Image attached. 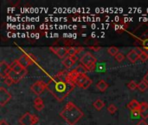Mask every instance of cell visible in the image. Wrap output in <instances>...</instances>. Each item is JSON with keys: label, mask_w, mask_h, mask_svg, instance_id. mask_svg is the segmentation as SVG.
Returning a JSON list of instances; mask_svg holds the SVG:
<instances>
[{"label": "cell", "mask_w": 148, "mask_h": 125, "mask_svg": "<svg viewBox=\"0 0 148 125\" xmlns=\"http://www.w3.org/2000/svg\"><path fill=\"white\" fill-rule=\"evenodd\" d=\"M77 75L75 69L71 71L62 70L49 79L47 83V90L57 101L62 102L75 89V78Z\"/></svg>", "instance_id": "6da1fadb"}, {"label": "cell", "mask_w": 148, "mask_h": 125, "mask_svg": "<svg viewBox=\"0 0 148 125\" xmlns=\"http://www.w3.org/2000/svg\"><path fill=\"white\" fill-rule=\"evenodd\" d=\"M84 116L81 109H79L73 102H69L63 110L60 112V117H62L69 125H75Z\"/></svg>", "instance_id": "7a4b0ae2"}, {"label": "cell", "mask_w": 148, "mask_h": 125, "mask_svg": "<svg viewBox=\"0 0 148 125\" xmlns=\"http://www.w3.org/2000/svg\"><path fill=\"white\" fill-rule=\"evenodd\" d=\"M80 62L82 65L86 67L88 71H92L95 69L96 58L90 52H86L85 54H83V56L80 58Z\"/></svg>", "instance_id": "3957f363"}, {"label": "cell", "mask_w": 148, "mask_h": 125, "mask_svg": "<svg viewBox=\"0 0 148 125\" xmlns=\"http://www.w3.org/2000/svg\"><path fill=\"white\" fill-rule=\"evenodd\" d=\"M75 85H77L84 90H87L92 84V80L87 75L78 74L76 76V77L75 78Z\"/></svg>", "instance_id": "277c9868"}, {"label": "cell", "mask_w": 148, "mask_h": 125, "mask_svg": "<svg viewBox=\"0 0 148 125\" xmlns=\"http://www.w3.org/2000/svg\"><path fill=\"white\" fill-rule=\"evenodd\" d=\"M39 119L36 115H32L29 112H26L19 118V124L21 125H34L38 123Z\"/></svg>", "instance_id": "5b68a950"}, {"label": "cell", "mask_w": 148, "mask_h": 125, "mask_svg": "<svg viewBox=\"0 0 148 125\" xmlns=\"http://www.w3.org/2000/svg\"><path fill=\"white\" fill-rule=\"evenodd\" d=\"M17 61L19 62V64L24 68L27 69L29 65L33 64L36 61V57L33 54L30 53H27V54H23V56H21Z\"/></svg>", "instance_id": "8992f818"}, {"label": "cell", "mask_w": 148, "mask_h": 125, "mask_svg": "<svg viewBox=\"0 0 148 125\" xmlns=\"http://www.w3.org/2000/svg\"><path fill=\"white\" fill-rule=\"evenodd\" d=\"M45 89H47V84H45L44 82H42L41 80L35 82L30 86V90H32V92L37 96L41 95L45 90Z\"/></svg>", "instance_id": "52a82bcc"}, {"label": "cell", "mask_w": 148, "mask_h": 125, "mask_svg": "<svg viewBox=\"0 0 148 125\" xmlns=\"http://www.w3.org/2000/svg\"><path fill=\"white\" fill-rule=\"evenodd\" d=\"M50 50L53 51L59 58L61 59H64L66 58L68 56V49L65 47H58V46H51L49 47Z\"/></svg>", "instance_id": "ba28073f"}, {"label": "cell", "mask_w": 148, "mask_h": 125, "mask_svg": "<svg viewBox=\"0 0 148 125\" xmlns=\"http://www.w3.org/2000/svg\"><path fill=\"white\" fill-rule=\"evenodd\" d=\"M11 99L10 93L3 87H0V105L4 106Z\"/></svg>", "instance_id": "9c48e42d"}, {"label": "cell", "mask_w": 148, "mask_h": 125, "mask_svg": "<svg viewBox=\"0 0 148 125\" xmlns=\"http://www.w3.org/2000/svg\"><path fill=\"white\" fill-rule=\"evenodd\" d=\"M10 71V66L4 61H2L0 63V77L4 79L5 77H8Z\"/></svg>", "instance_id": "30bf717a"}, {"label": "cell", "mask_w": 148, "mask_h": 125, "mask_svg": "<svg viewBox=\"0 0 148 125\" xmlns=\"http://www.w3.org/2000/svg\"><path fill=\"white\" fill-rule=\"evenodd\" d=\"M140 117H142L143 120H146L148 118V104L147 103H141L140 104Z\"/></svg>", "instance_id": "8fae6325"}, {"label": "cell", "mask_w": 148, "mask_h": 125, "mask_svg": "<svg viewBox=\"0 0 148 125\" xmlns=\"http://www.w3.org/2000/svg\"><path fill=\"white\" fill-rule=\"evenodd\" d=\"M10 66V70H13L14 72L18 73V74L21 73V72L24 70V68L19 64V62L17 61V59L15 60Z\"/></svg>", "instance_id": "7c38bea8"}, {"label": "cell", "mask_w": 148, "mask_h": 125, "mask_svg": "<svg viewBox=\"0 0 148 125\" xmlns=\"http://www.w3.org/2000/svg\"><path fill=\"white\" fill-rule=\"evenodd\" d=\"M68 49V56L72 57V56H76L79 52H81L82 50H84L82 47H75V46H69Z\"/></svg>", "instance_id": "4fadbf2b"}, {"label": "cell", "mask_w": 148, "mask_h": 125, "mask_svg": "<svg viewBox=\"0 0 148 125\" xmlns=\"http://www.w3.org/2000/svg\"><path fill=\"white\" fill-rule=\"evenodd\" d=\"M127 57L128 58V60L132 63H135L138 59H140V56L137 54V52L134 50H132L128 52V54L127 55Z\"/></svg>", "instance_id": "5bb4252c"}, {"label": "cell", "mask_w": 148, "mask_h": 125, "mask_svg": "<svg viewBox=\"0 0 148 125\" xmlns=\"http://www.w3.org/2000/svg\"><path fill=\"white\" fill-rule=\"evenodd\" d=\"M34 107L38 111H41L42 110H43L44 109V103H43L42 99L40 97H36L34 101Z\"/></svg>", "instance_id": "9a60e30c"}, {"label": "cell", "mask_w": 148, "mask_h": 125, "mask_svg": "<svg viewBox=\"0 0 148 125\" xmlns=\"http://www.w3.org/2000/svg\"><path fill=\"white\" fill-rule=\"evenodd\" d=\"M140 104L137 100H135V99L132 100V101L127 104V108H128L130 110H132V111L139 110H140Z\"/></svg>", "instance_id": "2e32d148"}, {"label": "cell", "mask_w": 148, "mask_h": 125, "mask_svg": "<svg viewBox=\"0 0 148 125\" xmlns=\"http://www.w3.org/2000/svg\"><path fill=\"white\" fill-rule=\"evenodd\" d=\"M96 88L101 91V92H104L107 90V89L108 88V84L105 81V80H100L97 84H96Z\"/></svg>", "instance_id": "e0dca14e"}, {"label": "cell", "mask_w": 148, "mask_h": 125, "mask_svg": "<svg viewBox=\"0 0 148 125\" xmlns=\"http://www.w3.org/2000/svg\"><path fill=\"white\" fill-rule=\"evenodd\" d=\"M62 64H63V65L66 67V69L69 70V69L72 68V66H73L75 63L72 60V58H71L70 57H67L66 58H64V59L62 60Z\"/></svg>", "instance_id": "ac0fdd59"}, {"label": "cell", "mask_w": 148, "mask_h": 125, "mask_svg": "<svg viewBox=\"0 0 148 125\" xmlns=\"http://www.w3.org/2000/svg\"><path fill=\"white\" fill-rule=\"evenodd\" d=\"M93 105H94V107H95V110H102V109L104 108V106H105V103H104L102 100H101V99H97V100L93 104Z\"/></svg>", "instance_id": "d6986e66"}, {"label": "cell", "mask_w": 148, "mask_h": 125, "mask_svg": "<svg viewBox=\"0 0 148 125\" xmlns=\"http://www.w3.org/2000/svg\"><path fill=\"white\" fill-rule=\"evenodd\" d=\"M75 70L78 74H84V75H86V72L88 71V70L86 69V67H85L84 65H82V64H79V65L75 69Z\"/></svg>", "instance_id": "ffe728a7"}, {"label": "cell", "mask_w": 148, "mask_h": 125, "mask_svg": "<svg viewBox=\"0 0 148 125\" xmlns=\"http://www.w3.org/2000/svg\"><path fill=\"white\" fill-rule=\"evenodd\" d=\"M108 52L109 55L115 57L119 53V49L117 47H115V46H111V47H109L108 49Z\"/></svg>", "instance_id": "44dd1931"}, {"label": "cell", "mask_w": 148, "mask_h": 125, "mask_svg": "<svg viewBox=\"0 0 148 125\" xmlns=\"http://www.w3.org/2000/svg\"><path fill=\"white\" fill-rule=\"evenodd\" d=\"M147 88H148V84L146 83V82H144L143 80H142L140 83H139V84H138V89H139V90H140V91H141V92L146 91V90H147Z\"/></svg>", "instance_id": "7402d4cb"}, {"label": "cell", "mask_w": 148, "mask_h": 125, "mask_svg": "<svg viewBox=\"0 0 148 125\" xmlns=\"http://www.w3.org/2000/svg\"><path fill=\"white\" fill-rule=\"evenodd\" d=\"M108 111L111 115H114V114L117 111V107H116L114 104H110V105L108 107Z\"/></svg>", "instance_id": "603a6c76"}, {"label": "cell", "mask_w": 148, "mask_h": 125, "mask_svg": "<svg viewBox=\"0 0 148 125\" xmlns=\"http://www.w3.org/2000/svg\"><path fill=\"white\" fill-rule=\"evenodd\" d=\"M127 87H128V89H129V90H136V89L138 88V84H136V82H135V81H131V82L127 84Z\"/></svg>", "instance_id": "cb8c5ba5"}, {"label": "cell", "mask_w": 148, "mask_h": 125, "mask_svg": "<svg viewBox=\"0 0 148 125\" xmlns=\"http://www.w3.org/2000/svg\"><path fill=\"white\" fill-rule=\"evenodd\" d=\"M114 58H115V60L117 61V62H119V63H121V62H122L123 60H124V58H125V56H124V54L123 53H121V52H119L115 57H114Z\"/></svg>", "instance_id": "d4e9b609"}, {"label": "cell", "mask_w": 148, "mask_h": 125, "mask_svg": "<svg viewBox=\"0 0 148 125\" xmlns=\"http://www.w3.org/2000/svg\"><path fill=\"white\" fill-rule=\"evenodd\" d=\"M3 83L7 85V86H11L14 83H13V81L11 80V78L10 77H5L4 79H3Z\"/></svg>", "instance_id": "484cf974"}, {"label": "cell", "mask_w": 148, "mask_h": 125, "mask_svg": "<svg viewBox=\"0 0 148 125\" xmlns=\"http://www.w3.org/2000/svg\"><path fill=\"white\" fill-rule=\"evenodd\" d=\"M140 59L142 61V62H146L147 60H148V54L146 52H142L140 55Z\"/></svg>", "instance_id": "4316f807"}, {"label": "cell", "mask_w": 148, "mask_h": 125, "mask_svg": "<svg viewBox=\"0 0 148 125\" xmlns=\"http://www.w3.org/2000/svg\"><path fill=\"white\" fill-rule=\"evenodd\" d=\"M132 116H133L134 117H137L140 116V110H134V111H132Z\"/></svg>", "instance_id": "83f0119b"}, {"label": "cell", "mask_w": 148, "mask_h": 125, "mask_svg": "<svg viewBox=\"0 0 148 125\" xmlns=\"http://www.w3.org/2000/svg\"><path fill=\"white\" fill-rule=\"evenodd\" d=\"M90 49L93 50H95V51H98V50H100L101 47H100V46H97V47H96V46H91Z\"/></svg>", "instance_id": "f1b7e54d"}, {"label": "cell", "mask_w": 148, "mask_h": 125, "mask_svg": "<svg viewBox=\"0 0 148 125\" xmlns=\"http://www.w3.org/2000/svg\"><path fill=\"white\" fill-rule=\"evenodd\" d=\"M137 125H148L147 123L146 122V120H141L140 122H139Z\"/></svg>", "instance_id": "f546056e"}, {"label": "cell", "mask_w": 148, "mask_h": 125, "mask_svg": "<svg viewBox=\"0 0 148 125\" xmlns=\"http://www.w3.org/2000/svg\"><path fill=\"white\" fill-rule=\"evenodd\" d=\"M143 81H144V82H146V83L148 84V72L146 74V75H145V76H144V77H143Z\"/></svg>", "instance_id": "4dcf8cb0"}, {"label": "cell", "mask_w": 148, "mask_h": 125, "mask_svg": "<svg viewBox=\"0 0 148 125\" xmlns=\"http://www.w3.org/2000/svg\"><path fill=\"white\" fill-rule=\"evenodd\" d=\"M71 58H72V60L75 62V63H76L77 62V60H78V57H77V56H72V57H70Z\"/></svg>", "instance_id": "1f68e13d"}, {"label": "cell", "mask_w": 148, "mask_h": 125, "mask_svg": "<svg viewBox=\"0 0 148 125\" xmlns=\"http://www.w3.org/2000/svg\"><path fill=\"white\" fill-rule=\"evenodd\" d=\"M0 125H10L5 120H1L0 121Z\"/></svg>", "instance_id": "d6a6232c"}]
</instances>
